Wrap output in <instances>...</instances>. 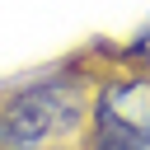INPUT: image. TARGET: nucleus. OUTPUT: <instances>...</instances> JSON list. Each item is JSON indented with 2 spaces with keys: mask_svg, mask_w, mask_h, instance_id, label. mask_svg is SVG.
<instances>
[{
  "mask_svg": "<svg viewBox=\"0 0 150 150\" xmlns=\"http://www.w3.org/2000/svg\"><path fill=\"white\" fill-rule=\"evenodd\" d=\"M94 150H150V131H98Z\"/></svg>",
  "mask_w": 150,
  "mask_h": 150,
  "instance_id": "obj_3",
  "label": "nucleus"
},
{
  "mask_svg": "<svg viewBox=\"0 0 150 150\" xmlns=\"http://www.w3.org/2000/svg\"><path fill=\"white\" fill-rule=\"evenodd\" d=\"M131 56H150V33H145V38H141V42L131 47Z\"/></svg>",
  "mask_w": 150,
  "mask_h": 150,
  "instance_id": "obj_4",
  "label": "nucleus"
},
{
  "mask_svg": "<svg viewBox=\"0 0 150 150\" xmlns=\"http://www.w3.org/2000/svg\"><path fill=\"white\" fill-rule=\"evenodd\" d=\"M94 127L98 131H150V75L108 84L94 103Z\"/></svg>",
  "mask_w": 150,
  "mask_h": 150,
  "instance_id": "obj_2",
  "label": "nucleus"
},
{
  "mask_svg": "<svg viewBox=\"0 0 150 150\" xmlns=\"http://www.w3.org/2000/svg\"><path fill=\"white\" fill-rule=\"evenodd\" d=\"M84 122V89L66 75L23 84L0 108V150H47Z\"/></svg>",
  "mask_w": 150,
  "mask_h": 150,
  "instance_id": "obj_1",
  "label": "nucleus"
}]
</instances>
